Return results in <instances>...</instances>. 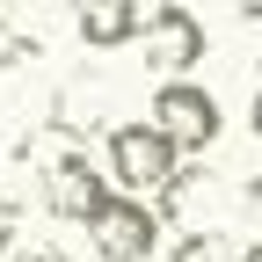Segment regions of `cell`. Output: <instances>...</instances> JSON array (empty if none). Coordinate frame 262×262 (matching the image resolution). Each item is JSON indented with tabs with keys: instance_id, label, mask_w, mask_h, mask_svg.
Instances as JSON below:
<instances>
[{
	"instance_id": "7c38bea8",
	"label": "cell",
	"mask_w": 262,
	"mask_h": 262,
	"mask_svg": "<svg viewBox=\"0 0 262 262\" xmlns=\"http://www.w3.org/2000/svg\"><path fill=\"white\" fill-rule=\"evenodd\" d=\"M15 262H66V255H51V248H29V255H15Z\"/></svg>"
},
{
	"instance_id": "3957f363",
	"label": "cell",
	"mask_w": 262,
	"mask_h": 262,
	"mask_svg": "<svg viewBox=\"0 0 262 262\" xmlns=\"http://www.w3.org/2000/svg\"><path fill=\"white\" fill-rule=\"evenodd\" d=\"M160 204L153 196H124V189H110V204L88 219V248L102 255V262H153V248H160Z\"/></svg>"
},
{
	"instance_id": "7a4b0ae2",
	"label": "cell",
	"mask_w": 262,
	"mask_h": 262,
	"mask_svg": "<svg viewBox=\"0 0 262 262\" xmlns=\"http://www.w3.org/2000/svg\"><path fill=\"white\" fill-rule=\"evenodd\" d=\"M102 168H110V189H124V196H160V189H168V175L182 168V146H175L153 117H131V124L110 131Z\"/></svg>"
},
{
	"instance_id": "6da1fadb",
	"label": "cell",
	"mask_w": 262,
	"mask_h": 262,
	"mask_svg": "<svg viewBox=\"0 0 262 262\" xmlns=\"http://www.w3.org/2000/svg\"><path fill=\"white\" fill-rule=\"evenodd\" d=\"M22 153H44V211L51 219H73V226H88L95 211L110 204V168L88 153V139H73V131H58L51 117H44V131H37V146H22Z\"/></svg>"
},
{
	"instance_id": "9c48e42d",
	"label": "cell",
	"mask_w": 262,
	"mask_h": 262,
	"mask_svg": "<svg viewBox=\"0 0 262 262\" xmlns=\"http://www.w3.org/2000/svg\"><path fill=\"white\" fill-rule=\"evenodd\" d=\"M168 262H233V248H226L219 226H196V233H182V248H175Z\"/></svg>"
},
{
	"instance_id": "8992f818",
	"label": "cell",
	"mask_w": 262,
	"mask_h": 262,
	"mask_svg": "<svg viewBox=\"0 0 262 262\" xmlns=\"http://www.w3.org/2000/svg\"><path fill=\"white\" fill-rule=\"evenodd\" d=\"M160 204V219H175V226H219V204H226V189H219V175L204 168V160H196V168H175L168 175V189L153 196Z\"/></svg>"
},
{
	"instance_id": "52a82bcc",
	"label": "cell",
	"mask_w": 262,
	"mask_h": 262,
	"mask_svg": "<svg viewBox=\"0 0 262 262\" xmlns=\"http://www.w3.org/2000/svg\"><path fill=\"white\" fill-rule=\"evenodd\" d=\"M139 0H73V37L88 51H124L139 44Z\"/></svg>"
},
{
	"instance_id": "5bb4252c",
	"label": "cell",
	"mask_w": 262,
	"mask_h": 262,
	"mask_svg": "<svg viewBox=\"0 0 262 262\" xmlns=\"http://www.w3.org/2000/svg\"><path fill=\"white\" fill-rule=\"evenodd\" d=\"M8 22H15V0H0V37H8Z\"/></svg>"
},
{
	"instance_id": "4fadbf2b",
	"label": "cell",
	"mask_w": 262,
	"mask_h": 262,
	"mask_svg": "<svg viewBox=\"0 0 262 262\" xmlns=\"http://www.w3.org/2000/svg\"><path fill=\"white\" fill-rule=\"evenodd\" d=\"M233 262H262V233H255V241H248V248H241Z\"/></svg>"
},
{
	"instance_id": "277c9868",
	"label": "cell",
	"mask_w": 262,
	"mask_h": 262,
	"mask_svg": "<svg viewBox=\"0 0 262 262\" xmlns=\"http://www.w3.org/2000/svg\"><path fill=\"white\" fill-rule=\"evenodd\" d=\"M139 51H146V66L160 80H182V73L204 66L211 37H204V22H196L182 0H160V8H146V22H139Z\"/></svg>"
},
{
	"instance_id": "5b68a950",
	"label": "cell",
	"mask_w": 262,
	"mask_h": 262,
	"mask_svg": "<svg viewBox=\"0 0 262 262\" xmlns=\"http://www.w3.org/2000/svg\"><path fill=\"white\" fill-rule=\"evenodd\" d=\"M146 117L168 131L182 153H211V146H219V131H226L219 95H211V88H196V80H160V88H153V102H146Z\"/></svg>"
},
{
	"instance_id": "ba28073f",
	"label": "cell",
	"mask_w": 262,
	"mask_h": 262,
	"mask_svg": "<svg viewBox=\"0 0 262 262\" xmlns=\"http://www.w3.org/2000/svg\"><path fill=\"white\" fill-rule=\"evenodd\" d=\"M44 117H51L58 131H73V139H95V131L110 124V88L88 80V73H73V80H58V95H51Z\"/></svg>"
},
{
	"instance_id": "8fae6325",
	"label": "cell",
	"mask_w": 262,
	"mask_h": 262,
	"mask_svg": "<svg viewBox=\"0 0 262 262\" xmlns=\"http://www.w3.org/2000/svg\"><path fill=\"white\" fill-rule=\"evenodd\" d=\"M248 131H255V146H262V88H255V102H248Z\"/></svg>"
},
{
	"instance_id": "30bf717a",
	"label": "cell",
	"mask_w": 262,
	"mask_h": 262,
	"mask_svg": "<svg viewBox=\"0 0 262 262\" xmlns=\"http://www.w3.org/2000/svg\"><path fill=\"white\" fill-rule=\"evenodd\" d=\"M241 204H255V211H262V175H248V182H241Z\"/></svg>"
}]
</instances>
